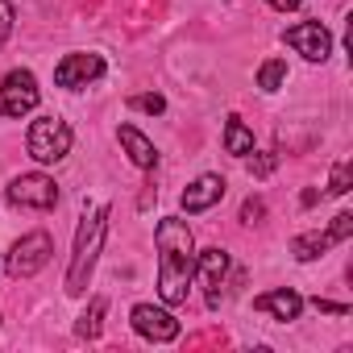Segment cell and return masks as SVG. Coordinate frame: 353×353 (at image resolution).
<instances>
[{
	"instance_id": "cell-7",
	"label": "cell",
	"mask_w": 353,
	"mask_h": 353,
	"mask_svg": "<svg viewBox=\"0 0 353 353\" xmlns=\"http://www.w3.org/2000/svg\"><path fill=\"white\" fill-rule=\"evenodd\" d=\"M283 38H287V46H295L307 63H324L328 50H332V38H328V30H324L320 21H299V26H291Z\"/></svg>"
},
{
	"instance_id": "cell-10",
	"label": "cell",
	"mask_w": 353,
	"mask_h": 353,
	"mask_svg": "<svg viewBox=\"0 0 353 353\" xmlns=\"http://www.w3.org/2000/svg\"><path fill=\"white\" fill-rule=\"evenodd\" d=\"M200 274H204V287H208V307H221V287H225V274H229V254L221 245L204 250L200 254Z\"/></svg>"
},
{
	"instance_id": "cell-13",
	"label": "cell",
	"mask_w": 353,
	"mask_h": 353,
	"mask_svg": "<svg viewBox=\"0 0 353 353\" xmlns=\"http://www.w3.org/2000/svg\"><path fill=\"white\" fill-rule=\"evenodd\" d=\"M117 137H121V145H125V154H129V162H133V166L150 170V166L158 162V154H154V141H150L141 129H133V125H121V129H117Z\"/></svg>"
},
{
	"instance_id": "cell-14",
	"label": "cell",
	"mask_w": 353,
	"mask_h": 353,
	"mask_svg": "<svg viewBox=\"0 0 353 353\" xmlns=\"http://www.w3.org/2000/svg\"><path fill=\"white\" fill-rule=\"evenodd\" d=\"M328 245H336L332 233H299V237L291 241V254H295L299 262H312V258L328 254Z\"/></svg>"
},
{
	"instance_id": "cell-21",
	"label": "cell",
	"mask_w": 353,
	"mask_h": 353,
	"mask_svg": "<svg viewBox=\"0 0 353 353\" xmlns=\"http://www.w3.org/2000/svg\"><path fill=\"white\" fill-rule=\"evenodd\" d=\"M9 34H13V5H9V0H0V46H5Z\"/></svg>"
},
{
	"instance_id": "cell-19",
	"label": "cell",
	"mask_w": 353,
	"mask_h": 353,
	"mask_svg": "<svg viewBox=\"0 0 353 353\" xmlns=\"http://www.w3.org/2000/svg\"><path fill=\"white\" fill-rule=\"evenodd\" d=\"M129 104H133V108H141V112H154V117H158V112L166 108V100H162L158 92H150V96H133Z\"/></svg>"
},
{
	"instance_id": "cell-25",
	"label": "cell",
	"mask_w": 353,
	"mask_h": 353,
	"mask_svg": "<svg viewBox=\"0 0 353 353\" xmlns=\"http://www.w3.org/2000/svg\"><path fill=\"white\" fill-rule=\"evenodd\" d=\"M270 9H279V13H295L299 9V0H266Z\"/></svg>"
},
{
	"instance_id": "cell-8",
	"label": "cell",
	"mask_w": 353,
	"mask_h": 353,
	"mask_svg": "<svg viewBox=\"0 0 353 353\" xmlns=\"http://www.w3.org/2000/svg\"><path fill=\"white\" fill-rule=\"evenodd\" d=\"M133 328L145 336V341H174L179 336V320H174L166 307H154V303H137L133 307Z\"/></svg>"
},
{
	"instance_id": "cell-18",
	"label": "cell",
	"mask_w": 353,
	"mask_h": 353,
	"mask_svg": "<svg viewBox=\"0 0 353 353\" xmlns=\"http://www.w3.org/2000/svg\"><path fill=\"white\" fill-rule=\"evenodd\" d=\"M345 192H349V162H336L328 179V196H345Z\"/></svg>"
},
{
	"instance_id": "cell-6",
	"label": "cell",
	"mask_w": 353,
	"mask_h": 353,
	"mask_svg": "<svg viewBox=\"0 0 353 353\" xmlns=\"http://www.w3.org/2000/svg\"><path fill=\"white\" fill-rule=\"evenodd\" d=\"M9 200L21 208H54L59 204V188L46 174H21V179L9 183Z\"/></svg>"
},
{
	"instance_id": "cell-11",
	"label": "cell",
	"mask_w": 353,
	"mask_h": 353,
	"mask_svg": "<svg viewBox=\"0 0 353 353\" xmlns=\"http://www.w3.org/2000/svg\"><path fill=\"white\" fill-rule=\"evenodd\" d=\"M221 196H225V179H221V174H200V179L183 192V212H204Z\"/></svg>"
},
{
	"instance_id": "cell-5",
	"label": "cell",
	"mask_w": 353,
	"mask_h": 353,
	"mask_svg": "<svg viewBox=\"0 0 353 353\" xmlns=\"http://www.w3.org/2000/svg\"><path fill=\"white\" fill-rule=\"evenodd\" d=\"M50 254H54V245H50L46 233H26L13 245V254H9V274L13 279H30V274H38L50 262Z\"/></svg>"
},
{
	"instance_id": "cell-15",
	"label": "cell",
	"mask_w": 353,
	"mask_h": 353,
	"mask_svg": "<svg viewBox=\"0 0 353 353\" xmlns=\"http://www.w3.org/2000/svg\"><path fill=\"white\" fill-rule=\"evenodd\" d=\"M104 312H108V299H104V295H96V299H92V307L79 316V324H75V336H83V341H96V336H100V328H104Z\"/></svg>"
},
{
	"instance_id": "cell-23",
	"label": "cell",
	"mask_w": 353,
	"mask_h": 353,
	"mask_svg": "<svg viewBox=\"0 0 353 353\" xmlns=\"http://www.w3.org/2000/svg\"><path fill=\"white\" fill-rule=\"evenodd\" d=\"M274 162H279V158H274V154H262V158H258V162H254V174H258V179H266V174H270V170H274Z\"/></svg>"
},
{
	"instance_id": "cell-9",
	"label": "cell",
	"mask_w": 353,
	"mask_h": 353,
	"mask_svg": "<svg viewBox=\"0 0 353 353\" xmlns=\"http://www.w3.org/2000/svg\"><path fill=\"white\" fill-rule=\"evenodd\" d=\"M100 75H104V59L100 54H67L54 67V83L59 88H83V83H92Z\"/></svg>"
},
{
	"instance_id": "cell-24",
	"label": "cell",
	"mask_w": 353,
	"mask_h": 353,
	"mask_svg": "<svg viewBox=\"0 0 353 353\" xmlns=\"http://www.w3.org/2000/svg\"><path fill=\"white\" fill-rule=\"evenodd\" d=\"M316 307H320V312H328V316H345V312H349L345 303H332V299H320V295H316Z\"/></svg>"
},
{
	"instance_id": "cell-4",
	"label": "cell",
	"mask_w": 353,
	"mask_h": 353,
	"mask_svg": "<svg viewBox=\"0 0 353 353\" xmlns=\"http://www.w3.org/2000/svg\"><path fill=\"white\" fill-rule=\"evenodd\" d=\"M38 108V79L30 71H9L0 83V117H26Z\"/></svg>"
},
{
	"instance_id": "cell-20",
	"label": "cell",
	"mask_w": 353,
	"mask_h": 353,
	"mask_svg": "<svg viewBox=\"0 0 353 353\" xmlns=\"http://www.w3.org/2000/svg\"><path fill=\"white\" fill-rule=\"evenodd\" d=\"M328 233H332V241H345V237L353 233V216H349V212H336V216H332V229H328Z\"/></svg>"
},
{
	"instance_id": "cell-3",
	"label": "cell",
	"mask_w": 353,
	"mask_h": 353,
	"mask_svg": "<svg viewBox=\"0 0 353 353\" xmlns=\"http://www.w3.org/2000/svg\"><path fill=\"white\" fill-rule=\"evenodd\" d=\"M26 145H30V158H38V162H63L71 154V125L59 117H38L30 125Z\"/></svg>"
},
{
	"instance_id": "cell-12",
	"label": "cell",
	"mask_w": 353,
	"mask_h": 353,
	"mask_svg": "<svg viewBox=\"0 0 353 353\" xmlns=\"http://www.w3.org/2000/svg\"><path fill=\"white\" fill-rule=\"evenodd\" d=\"M254 307H258V312H270L274 320H299V312H303V299H299L295 291L279 287V291H262V295L254 299Z\"/></svg>"
},
{
	"instance_id": "cell-17",
	"label": "cell",
	"mask_w": 353,
	"mask_h": 353,
	"mask_svg": "<svg viewBox=\"0 0 353 353\" xmlns=\"http://www.w3.org/2000/svg\"><path fill=\"white\" fill-rule=\"evenodd\" d=\"M283 79H287V63H283V59L262 63V71H258V88H262V92H279Z\"/></svg>"
},
{
	"instance_id": "cell-1",
	"label": "cell",
	"mask_w": 353,
	"mask_h": 353,
	"mask_svg": "<svg viewBox=\"0 0 353 353\" xmlns=\"http://www.w3.org/2000/svg\"><path fill=\"white\" fill-rule=\"evenodd\" d=\"M154 245H158V295H162V303L179 307V303H188V291L196 279V237H192L188 221L162 216L154 229Z\"/></svg>"
},
{
	"instance_id": "cell-2",
	"label": "cell",
	"mask_w": 353,
	"mask_h": 353,
	"mask_svg": "<svg viewBox=\"0 0 353 353\" xmlns=\"http://www.w3.org/2000/svg\"><path fill=\"white\" fill-rule=\"evenodd\" d=\"M104 229H108V208L88 212V216L79 221L75 258H71V270H67V295H83V291H88V279H92L96 258H100V245H104Z\"/></svg>"
},
{
	"instance_id": "cell-22",
	"label": "cell",
	"mask_w": 353,
	"mask_h": 353,
	"mask_svg": "<svg viewBox=\"0 0 353 353\" xmlns=\"http://www.w3.org/2000/svg\"><path fill=\"white\" fill-rule=\"evenodd\" d=\"M262 212H266V204H262V200H245V204H241V221H250V225H254V221H262Z\"/></svg>"
},
{
	"instance_id": "cell-16",
	"label": "cell",
	"mask_w": 353,
	"mask_h": 353,
	"mask_svg": "<svg viewBox=\"0 0 353 353\" xmlns=\"http://www.w3.org/2000/svg\"><path fill=\"white\" fill-rule=\"evenodd\" d=\"M225 150H229V154H237V158H245V154L254 150V133L245 129V121L229 117V125H225Z\"/></svg>"
}]
</instances>
